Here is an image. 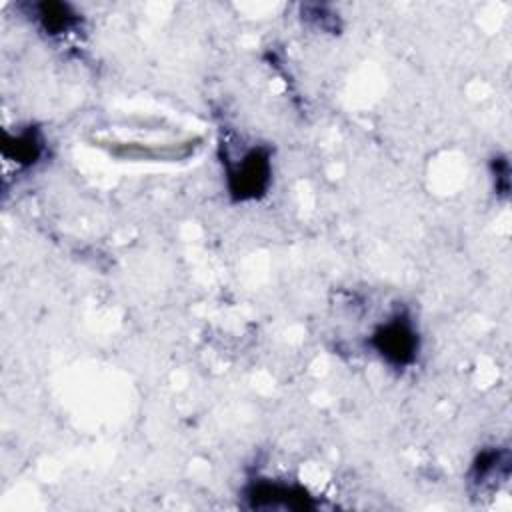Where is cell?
Returning a JSON list of instances; mask_svg holds the SVG:
<instances>
[{
    "instance_id": "3957f363",
    "label": "cell",
    "mask_w": 512,
    "mask_h": 512,
    "mask_svg": "<svg viewBox=\"0 0 512 512\" xmlns=\"http://www.w3.org/2000/svg\"><path fill=\"white\" fill-rule=\"evenodd\" d=\"M246 500L260 510H312L318 506L314 496L300 484L272 478H258L248 484Z\"/></svg>"
},
{
    "instance_id": "6da1fadb",
    "label": "cell",
    "mask_w": 512,
    "mask_h": 512,
    "mask_svg": "<svg viewBox=\"0 0 512 512\" xmlns=\"http://www.w3.org/2000/svg\"><path fill=\"white\" fill-rule=\"evenodd\" d=\"M370 346L392 368H408L416 362L420 338L410 316L394 314L376 326L370 336Z\"/></svg>"
},
{
    "instance_id": "7a4b0ae2",
    "label": "cell",
    "mask_w": 512,
    "mask_h": 512,
    "mask_svg": "<svg viewBox=\"0 0 512 512\" xmlns=\"http://www.w3.org/2000/svg\"><path fill=\"white\" fill-rule=\"evenodd\" d=\"M270 176V152L262 146L248 148L238 158L226 162L228 192L240 202L260 198L270 186Z\"/></svg>"
},
{
    "instance_id": "5b68a950",
    "label": "cell",
    "mask_w": 512,
    "mask_h": 512,
    "mask_svg": "<svg viewBox=\"0 0 512 512\" xmlns=\"http://www.w3.org/2000/svg\"><path fill=\"white\" fill-rule=\"evenodd\" d=\"M2 152L18 166H34L44 154V140L34 128H26L14 136H6Z\"/></svg>"
},
{
    "instance_id": "8992f818",
    "label": "cell",
    "mask_w": 512,
    "mask_h": 512,
    "mask_svg": "<svg viewBox=\"0 0 512 512\" xmlns=\"http://www.w3.org/2000/svg\"><path fill=\"white\" fill-rule=\"evenodd\" d=\"M508 450L506 448H488L482 450L474 464H472V482L478 484L480 488L492 486L496 478H506L508 476Z\"/></svg>"
},
{
    "instance_id": "277c9868",
    "label": "cell",
    "mask_w": 512,
    "mask_h": 512,
    "mask_svg": "<svg viewBox=\"0 0 512 512\" xmlns=\"http://www.w3.org/2000/svg\"><path fill=\"white\" fill-rule=\"evenodd\" d=\"M34 18L46 34L62 36L80 26V14L62 2H42L34 6Z\"/></svg>"
}]
</instances>
